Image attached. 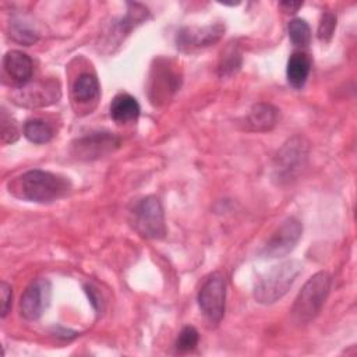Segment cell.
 Instances as JSON below:
<instances>
[{"mask_svg":"<svg viewBox=\"0 0 357 357\" xmlns=\"http://www.w3.org/2000/svg\"><path fill=\"white\" fill-rule=\"evenodd\" d=\"M8 188L10 192L17 198L31 202L49 204L68 192L70 181L59 174L35 169L10 181Z\"/></svg>","mask_w":357,"mask_h":357,"instance_id":"6da1fadb","label":"cell"},{"mask_svg":"<svg viewBox=\"0 0 357 357\" xmlns=\"http://www.w3.org/2000/svg\"><path fill=\"white\" fill-rule=\"evenodd\" d=\"M301 271L303 266L296 259L284 261L275 265L255 284V300L262 304H272L278 301L290 290Z\"/></svg>","mask_w":357,"mask_h":357,"instance_id":"7a4b0ae2","label":"cell"},{"mask_svg":"<svg viewBox=\"0 0 357 357\" xmlns=\"http://www.w3.org/2000/svg\"><path fill=\"white\" fill-rule=\"evenodd\" d=\"M331 289V276L318 272L311 276L294 300L291 315L297 324H308L321 311Z\"/></svg>","mask_w":357,"mask_h":357,"instance_id":"3957f363","label":"cell"},{"mask_svg":"<svg viewBox=\"0 0 357 357\" xmlns=\"http://www.w3.org/2000/svg\"><path fill=\"white\" fill-rule=\"evenodd\" d=\"M132 225L135 230L146 238L159 240L166 234L165 213L156 197H145L132 211Z\"/></svg>","mask_w":357,"mask_h":357,"instance_id":"277c9868","label":"cell"},{"mask_svg":"<svg viewBox=\"0 0 357 357\" xmlns=\"http://www.w3.org/2000/svg\"><path fill=\"white\" fill-rule=\"evenodd\" d=\"M226 282L222 273L211 275L198 293V304L211 322H219L225 314Z\"/></svg>","mask_w":357,"mask_h":357,"instance_id":"5b68a950","label":"cell"},{"mask_svg":"<svg viewBox=\"0 0 357 357\" xmlns=\"http://www.w3.org/2000/svg\"><path fill=\"white\" fill-rule=\"evenodd\" d=\"M303 233V226L296 218H287L273 231L262 250L265 258H280L287 255L298 243Z\"/></svg>","mask_w":357,"mask_h":357,"instance_id":"8992f818","label":"cell"},{"mask_svg":"<svg viewBox=\"0 0 357 357\" xmlns=\"http://www.w3.org/2000/svg\"><path fill=\"white\" fill-rule=\"evenodd\" d=\"M52 284L47 279L39 278L33 280L21 296V315L28 321H36L42 317L50 304Z\"/></svg>","mask_w":357,"mask_h":357,"instance_id":"52a82bcc","label":"cell"},{"mask_svg":"<svg viewBox=\"0 0 357 357\" xmlns=\"http://www.w3.org/2000/svg\"><path fill=\"white\" fill-rule=\"evenodd\" d=\"M120 145V139L112 132H93L77 139L73 145L78 159L91 160L113 152Z\"/></svg>","mask_w":357,"mask_h":357,"instance_id":"ba28073f","label":"cell"},{"mask_svg":"<svg viewBox=\"0 0 357 357\" xmlns=\"http://www.w3.org/2000/svg\"><path fill=\"white\" fill-rule=\"evenodd\" d=\"M225 32L222 24H213L206 26H185L177 32V47L183 52H191L194 49L206 47L216 43Z\"/></svg>","mask_w":357,"mask_h":357,"instance_id":"9c48e42d","label":"cell"},{"mask_svg":"<svg viewBox=\"0 0 357 357\" xmlns=\"http://www.w3.org/2000/svg\"><path fill=\"white\" fill-rule=\"evenodd\" d=\"M307 156V146L303 144V139L296 137L290 139L278 153L276 172L280 178H290L293 174L303 166V160Z\"/></svg>","mask_w":357,"mask_h":357,"instance_id":"30bf717a","label":"cell"},{"mask_svg":"<svg viewBox=\"0 0 357 357\" xmlns=\"http://www.w3.org/2000/svg\"><path fill=\"white\" fill-rule=\"evenodd\" d=\"M60 96V89L57 82H38L33 85L20 86L15 102L24 106H46L57 102Z\"/></svg>","mask_w":357,"mask_h":357,"instance_id":"8fae6325","label":"cell"},{"mask_svg":"<svg viewBox=\"0 0 357 357\" xmlns=\"http://www.w3.org/2000/svg\"><path fill=\"white\" fill-rule=\"evenodd\" d=\"M3 67L20 86L28 84L33 73L32 59L21 50H8L3 57Z\"/></svg>","mask_w":357,"mask_h":357,"instance_id":"7c38bea8","label":"cell"},{"mask_svg":"<svg viewBox=\"0 0 357 357\" xmlns=\"http://www.w3.org/2000/svg\"><path fill=\"white\" fill-rule=\"evenodd\" d=\"M100 93L98 78L93 74L84 73L73 84L71 98L74 105L86 107L91 103H96Z\"/></svg>","mask_w":357,"mask_h":357,"instance_id":"4fadbf2b","label":"cell"},{"mask_svg":"<svg viewBox=\"0 0 357 357\" xmlns=\"http://www.w3.org/2000/svg\"><path fill=\"white\" fill-rule=\"evenodd\" d=\"M153 70H155V75L151 77V82H152L151 92L155 93V96L152 98V100L155 102V100L169 98V95L177 89L180 84V78L166 64L165 66L156 64Z\"/></svg>","mask_w":357,"mask_h":357,"instance_id":"5bb4252c","label":"cell"},{"mask_svg":"<svg viewBox=\"0 0 357 357\" xmlns=\"http://www.w3.org/2000/svg\"><path fill=\"white\" fill-rule=\"evenodd\" d=\"M278 121V110L268 103L254 105L245 117V126L251 131H269Z\"/></svg>","mask_w":357,"mask_h":357,"instance_id":"9a60e30c","label":"cell"},{"mask_svg":"<svg viewBox=\"0 0 357 357\" xmlns=\"http://www.w3.org/2000/svg\"><path fill=\"white\" fill-rule=\"evenodd\" d=\"M141 107L135 98L128 93H119L110 103V116L116 123H131L139 116Z\"/></svg>","mask_w":357,"mask_h":357,"instance_id":"2e32d148","label":"cell"},{"mask_svg":"<svg viewBox=\"0 0 357 357\" xmlns=\"http://www.w3.org/2000/svg\"><path fill=\"white\" fill-rule=\"evenodd\" d=\"M311 71V59L308 54L303 52H294L289 61H287V68H286V75L291 86L294 88H301Z\"/></svg>","mask_w":357,"mask_h":357,"instance_id":"e0dca14e","label":"cell"},{"mask_svg":"<svg viewBox=\"0 0 357 357\" xmlns=\"http://www.w3.org/2000/svg\"><path fill=\"white\" fill-rule=\"evenodd\" d=\"M24 135L33 144H46L53 138V127L40 119H31L24 124Z\"/></svg>","mask_w":357,"mask_h":357,"instance_id":"ac0fdd59","label":"cell"},{"mask_svg":"<svg viewBox=\"0 0 357 357\" xmlns=\"http://www.w3.org/2000/svg\"><path fill=\"white\" fill-rule=\"evenodd\" d=\"M289 38L293 42V45L304 47L310 43L311 40V29L310 25L301 20V18H294L289 22Z\"/></svg>","mask_w":357,"mask_h":357,"instance_id":"d6986e66","label":"cell"},{"mask_svg":"<svg viewBox=\"0 0 357 357\" xmlns=\"http://www.w3.org/2000/svg\"><path fill=\"white\" fill-rule=\"evenodd\" d=\"M10 35L13 36L14 40L22 43V45H32L33 42L38 40V33L36 31L29 26L28 24H25L24 21H14L11 24V29H10Z\"/></svg>","mask_w":357,"mask_h":357,"instance_id":"ffe728a7","label":"cell"},{"mask_svg":"<svg viewBox=\"0 0 357 357\" xmlns=\"http://www.w3.org/2000/svg\"><path fill=\"white\" fill-rule=\"evenodd\" d=\"M198 332L192 326H185L178 333V337L176 340V349L181 353L191 351L198 344Z\"/></svg>","mask_w":357,"mask_h":357,"instance_id":"44dd1931","label":"cell"},{"mask_svg":"<svg viewBox=\"0 0 357 357\" xmlns=\"http://www.w3.org/2000/svg\"><path fill=\"white\" fill-rule=\"evenodd\" d=\"M20 137V131L17 127V123L7 116V113L3 110L1 113V141L3 144H11L15 142Z\"/></svg>","mask_w":357,"mask_h":357,"instance_id":"7402d4cb","label":"cell"},{"mask_svg":"<svg viewBox=\"0 0 357 357\" xmlns=\"http://www.w3.org/2000/svg\"><path fill=\"white\" fill-rule=\"evenodd\" d=\"M335 28H336V15L329 13V11L324 13L322 17H321L319 25H318V38H319V40L328 42L332 38Z\"/></svg>","mask_w":357,"mask_h":357,"instance_id":"603a6c76","label":"cell"},{"mask_svg":"<svg viewBox=\"0 0 357 357\" xmlns=\"http://www.w3.org/2000/svg\"><path fill=\"white\" fill-rule=\"evenodd\" d=\"M240 66V54L234 50H230L229 56H225L222 64H220V74H231L234 73Z\"/></svg>","mask_w":357,"mask_h":357,"instance_id":"cb8c5ba5","label":"cell"},{"mask_svg":"<svg viewBox=\"0 0 357 357\" xmlns=\"http://www.w3.org/2000/svg\"><path fill=\"white\" fill-rule=\"evenodd\" d=\"M0 294H1V318H4L11 308V300H13L11 286L6 282H1Z\"/></svg>","mask_w":357,"mask_h":357,"instance_id":"d4e9b609","label":"cell"},{"mask_svg":"<svg viewBox=\"0 0 357 357\" xmlns=\"http://www.w3.org/2000/svg\"><path fill=\"white\" fill-rule=\"evenodd\" d=\"M279 6H280V8H283V11L293 14L303 6V1H297V3H294V1H282Z\"/></svg>","mask_w":357,"mask_h":357,"instance_id":"484cf974","label":"cell"}]
</instances>
